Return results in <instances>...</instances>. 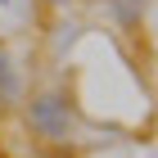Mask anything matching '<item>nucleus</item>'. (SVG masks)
Returning a JSON list of instances; mask_svg holds the SVG:
<instances>
[{"label":"nucleus","instance_id":"4","mask_svg":"<svg viewBox=\"0 0 158 158\" xmlns=\"http://www.w3.org/2000/svg\"><path fill=\"white\" fill-rule=\"evenodd\" d=\"M45 5H54V9H63V5H68V0H45Z\"/></svg>","mask_w":158,"mask_h":158},{"label":"nucleus","instance_id":"3","mask_svg":"<svg viewBox=\"0 0 158 158\" xmlns=\"http://www.w3.org/2000/svg\"><path fill=\"white\" fill-rule=\"evenodd\" d=\"M109 14H113V23H118V27L135 32V27L149 18V0H109Z\"/></svg>","mask_w":158,"mask_h":158},{"label":"nucleus","instance_id":"2","mask_svg":"<svg viewBox=\"0 0 158 158\" xmlns=\"http://www.w3.org/2000/svg\"><path fill=\"white\" fill-rule=\"evenodd\" d=\"M23 99V73H18V63L5 45H0V109H14Z\"/></svg>","mask_w":158,"mask_h":158},{"label":"nucleus","instance_id":"1","mask_svg":"<svg viewBox=\"0 0 158 158\" xmlns=\"http://www.w3.org/2000/svg\"><path fill=\"white\" fill-rule=\"evenodd\" d=\"M23 118L32 127V135H41L45 145H68L77 131V109L63 90H36L23 104Z\"/></svg>","mask_w":158,"mask_h":158},{"label":"nucleus","instance_id":"5","mask_svg":"<svg viewBox=\"0 0 158 158\" xmlns=\"http://www.w3.org/2000/svg\"><path fill=\"white\" fill-rule=\"evenodd\" d=\"M0 5H9V0H0Z\"/></svg>","mask_w":158,"mask_h":158}]
</instances>
